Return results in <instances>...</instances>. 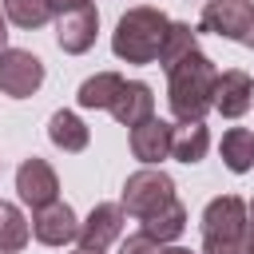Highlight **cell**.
I'll return each mask as SVG.
<instances>
[{
    "mask_svg": "<svg viewBox=\"0 0 254 254\" xmlns=\"http://www.w3.org/2000/svg\"><path fill=\"white\" fill-rule=\"evenodd\" d=\"M28 238H32L28 218H24L12 202H4V198H0V254H16V250H24V246H28Z\"/></svg>",
    "mask_w": 254,
    "mask_h": 254,
    "instance_id": "ac0fdd59",
    "label": "cell"
},
{
    "mask_svg": "<svg viewBox=\"0 0 254 254\" xmlns=\"http://www.w3.org/2000/svg\"><path fill=\"white\" fill-rule=\"evenodd\" d=\"M32 234H36V242H44V246H64V242H71V238L79 234V218H75V210H71L67 202L56 198L52 206L36 210Z\"/></svg>",
    "mask_w": 254,
    "mask_h": 254,
    "instance_id": "30bf717a",
    "label": "cell"
},
{
    "mask_svg": "<svg viewBox=\"0 0 254 254\" xmlns=\"http://www.w3.org/2000/svg\"><path fill=\"white\" fill-rule=\"evenodd\" d=\"M171 202H175V183H171V175H167V171L143 167V171L127 175V183H123V202H119V206H123V214H131V218L147 222V218L163 214Z\"/></svg>",
    "mask_w": 254,
    "mask_h": 254,
    "instance_id": "277c9868",
    "label": "cell"
},
{
    "mask_svg": "<svg viewBox=\"0 0 254 254\" xmlns=\"http://www.w3.org/2000/svg\"><path fill=\"white\" fill-rule=\"evenodd\" d=\"M167 28H171V20L159 8H147V4L131 8L127 16H119V24L111 32V52L123 64H155L163 52Z\"/></svg>",
    "mask_w": 254,
    "mask_h": 254,
    "instance_id": "7a4b0ae2",
    "label": "cell"
},
{
    "mask_svg": "<svg viewBox=\"0 0 254 254\" xmlns=\"http://www.w3.org/2000/svg\"><path fill=\"white\" fill-rule=\"evenodd\" d=\"M210 151V135H206V127L202 123H179L175 131H171V159H179V163H198L202 155Z\"/></svg>",
    "mask_w": 254,
    "mask_h": 254,
    "instance_id": "5bb4252c",
    "label": "cell"
},
{
    "mask_svg": "<svg viewBox=\"0 0 254 254\" xmlns=\"http://www.w3.org/2000/svg\"><path fill=\"white\" fill-rule=\"evenodd\" d=\"M71 254H103V250H71Z\"/></svg>",
    "mask_w": 254,
    "mask_h": 254,
    "instance_id": "f1b7e54d",
    "label": "cell"
},
{
    "mask_svg": "<svg viewBox=\"0 0 254 254\" xmlns=\"http://www.w3.org/2000/svg\"><path fill=\"white\" fill-rule=\"evenodd\" d=\"M123 127H139L143 119H151L155 115V95H151V87L147 83H139V79H123V87H119V95H115V103L107 107Z\"/></svg>",
    "mask_w": 254,
    "mask_h": 254,
    "instance_id": "4fadbf2b",
    "label": "cell"
},
{
    "mask_svg": "<svg viewBox=\"0 0 254 254\" xmlns=\"http://www.w3.org/2000/svg\"><path fill=\"white\" fill-rule=\"evenodd\" d=\"M4 48H8V20L0 16V52H4Z\"/></svg>",
    "mask_w": 254,
    "mask_h": 254,
    "instance_id": "d4e9b609",
    "label": "cell"
},
{
    "mask_svg": "<svg viewBox=\"0 0 254 254\" xmlns=\"http://www.w3.org/2000/svg\"><path fill=\"white\" fill-rule=\"evenodd\" d=\"M246 222H254V202H250V206H246Z\"/></svg>",
    "mask_w": 254,
    "mask_h": 254,
    "instance_id": "83f0119b",
    "label": "cell"
},
{
    "mask_svg": "<svg viewBox=\"0 0 254 254\" xmlns=\"http://www.w3.org/2000/svg\"><path fill=\"white\" fill-rule=\"evenodd\" d=\"M246 48H254V24H250V32H246V40H242Z\"/></svg>",
    "mask_w": 254,
    "mask_h": 254,
    "instance_id": "4316f807",
    "label": "cell"
},
{
    "mask_svg": "<svg viewBox=\"0 0 254 254\" xmlns=\"http://www.w3.org/2000/svg\"><path fill=\"white\" fill-rule=\"evenodd\" d=\"M16 190H20V198L32 206V210H44V206H52L56 198H60V179H56V171H52V163L48 159H24L20 163V171H16Z\"/></svg>",
    "mask_w": 254,
    "mask_h": 254,
    "instance_id": "52a82bcc",
    "label": "cell"
},
{
    "mask_svg": "<svg viewBox=\"0 0 254 254\" xmlns=\"http://www.w3.org/2000/svg\"><path fill=\"white\" fill-rule=\"evenodd\" d=\"M123 234V206L119 202H99L87 222H79V250H107Z\"/></svg>",
    "mask_w": 254,
    "mask_h": 254,
    "instance_id": "9c48e42d",
    "label": "cell"
},
{
    "mask_svg": "<svg viewBox=\"0 0 254 254\" xmlns=\"http://www.w3.org/2000/svg\"><path fill=\"white\" fill-rule=\"evenodd\" d=\"M83 4H91V0H48V12H52V16H64V12H75V8H83Z\"/></svg>",
    "mask_w": 254,
    "mask_h": 254,
    "instance_id": "603a6c76",
    "label": "cell"
},
{
    "mask_svg": "<svg viewBox=\"0 0 254 254\" xmlns=\"http://www.w3.org/2000/svg\"><path fill=\"white\" fill-rule=\"evenodd\" d=\"M95 32H99V12H95L91 4L56 16V44H60L67 56H83V52L95 44Z\"/></svg>",
    "mask_w": 254,
    "mask_h": 254,
    "instance_id": "ba28073f",
    "label": "cell"
},
{
    "mask_svg": "<svg viewBox=\"0 0 254 254\" xmlns=\"http://www.w3.org/2000/svg\"><path fill=\"white\" fill-rule=\"evenodd\" d=\"M48 0H4V20H12L16 28H40L48 24Z\"/></svg>",
    "mask_w": 254,
    "mask_h": 254,
    "instance_id": "ffe728a7",
    "label": "cell"
},
{
    "mask_svg": "<svg viewBox=\"0 0 254 254\" xmlns=\"http://www.w3.org/2000/svg\"><path fill=\"white\" fill-rule=\"evenodd\" d=\"M246 202L238 194H218L202 210V254H242Z\"/></svg>",
    "mask_w": 254,
    "mask_h": 254,
    "instance_id": "3957f363",
    "label": "cell"
},
{
    "mask_svg": "<svg viewBox=\"0 0 254 254\" xmlns=\"http://www.w3.org/2000/svg\"><path fill=\"white\" fill-rule=\"evenodd\" d=\"M254 24V0H206L202 4V16H198V28L202 32H214L222 40H246Z\"/></svg>",
    "mask_w": 254,
    "mask_h": 254,
    "instance_id": "8992f818",
    "label": "cell"
},
{
    "mask_svg": "<svg viewBox=\"0 0 254 254\" xmlns=\"http://www.w3.org/2000/svg\"><path fill=\"white\" fill-rule=\"evenodd\" d=\"M242 254H254V222H246V238H242Z\"/></svg>",
    "mask_w": 254,
    "mask_h": 254,
    "instance_id": "cb8c5ba5",
    "label": "cell"
},
{
    "mask_svg": "<svg viewBox=\"0 0 254 254\" xmlns=\"http://www.w3.org/2000/svg\"><path fill=\"white\" fill-rule=\"evenodd\" d=\"M171 123L167 119H159V115H151V119H143L139 127H131V155L139 159V163H147V167H155V163H163L167 155H171Z\"/></svg>",
    "mask_w": 254,
    "mask_h": 254,
    "instance_id": "7c38bea8",
    "label": "cell"
},
{
    "mask_svg": "<svg viewBox=\"0 0 254 254\" xmlns=\"http://www.w3.org/2000/svg\"><path fill=\"white\" fill-rule=\"evenodd\" d=\"M190 48H198V44H194V28H190V24H171V28H167V40H163V52H159L163 71H167L175 60H183Z\"/></svg>",
    "mask_w": 254,
    "mask_h": 254,
    "instance_id": "44dd1931",
    "label": "cell"
},
{
    "mask_svg": "<svg viewBox=\"0 0 254 254\" xmlns=\"http://www.w3.org/2000/svg\"><path fill=\"white\" fill-rule=\"evenodd\" d=\"M163 254H190V250H183V246H163Z\"/></svg>",
    "mask_w": 254,
    "mask_h": 254,
    "instance_id": "484cf974",
    "label": "cell"
},
{
    "mask_svg": "<svg viewBox=\"0 0 254 254\" xmlns=\"http://www.w3.org/2000/svg\"><path fill=\"white\" fill-rule=\"evenodd\" d=\"M119 87H123V75H115V71H99V75H91V79H83V83H79L75 103H79V107H87V111H95V107H103V111H107V107L115 103Z\"/></svg>",
    "mask_w": 254,
    "mask_h": 254,
    "instance_id": "9a60e30c",
    "label": "cell"
},
{
    "mask_svg": "<svg viewBox=\"0 0 254 254\" xmlns=\"http://www.w3.org/2000/svg\"><path fill=\"white\" fill-rule=\"evenodd\" d=\"M119 254H163V242H155V238H147V234L139 230V234H127V238H123Z\"/></svg>",
    "mask_w": 254,
    "mask_h": 254,
    "instance_id": "7402d4cb",
    "label": "cell"
},
{
    "mask_svg": "<svg viewBox=\"0 0 254 254\" xmlns=\"http://www.w3.org/2000/svg\"><path fill=\"white\" fill-rule=\"evenodd\" d=\"M222 163H226L234 175L254 171V131H246V127H230V131L222 135Z\"/></svg>",
    "mask_w": 254,
    "mask_h": 254,
    "instance_id": "e0dca14e",
    "label": "cell"
},
{
    "mask_svg": "<svg viewBox=\"0 0 254 254\" xmlns=\"http://www.w3.org/2000/svg\"><path fill=\"white\" fill-rule=\"evenodd\" d=\"M214 83H218V71L198 48H190L183 60H175L167 67V103H171L175 119L202 123V115L214 107Z\"/></svg>",
    "mask_w": 254,
    "mask_h": 254,
    "instance_id": "6da1fadb",
    "label": "cell"
},
{
    "mask_svg": "<svg viewBox=\"0 0 254 254\" xmlns=\"http://www.w3.org/2000/svg\"><path fill=\"white\" fill-rule=\"evenodd\" d=\"M187 230V206L175 198L163 214H155V218H147L143 222V234L147 238H155V242H171V238H179Z\"/></svg>",
    "mask_w": 254,
    "mask_h": 254,
    "instance_id": "d6986e66",
    "label": "cell"
},
{
    "mask_svg": "<svg viewBox=\"0 0 254 254\" xmlns=\"http://www.w3.org/2000/svg\"><path fill=\"white\" fill-rule=\"evenodd\" d=\"M48 139L60 147V151H83L87 147V139H91V131L79 123V115H71V111H56L52 119H48Z\"/></svg>",
    "mask_w": 254,
    "mask_h": 254,
    "instance_id": "2e32d148",
    "label": "cell"
},
{
    "mask_svg": "<svg viewBox=\"0 0 254 254\" xmlns=\"http://www.w3.org/2000/svg\"><path fill=\"white\" fill-rule=\"evenodd\" d=\"M254 103V79L238 67L230 71H218V83H214V111H222L226 119H238L246 115Z\"/></svg>",
    "mask_w": 254,
    "mask_h": 254,
    "instance_id": "8fae6325",
    "label": "cell"
},
{
    "mask_svg": "<svg viewBox=\"0 0 254 254\" xmlns=\"http://www.w3.org/2000/svg\"><path fill=\"white\" fill-rule=\"evenodd\" d=\"M44 83V64L40 56L24 52V48H4L0 52V91L12 99H28L36 95Z\"/></svg>",
    "mask_w": 254,
    "mask_h": 254,
    "instance_id": "5b68a950",
    "label": "cell"
}]
</instances>
